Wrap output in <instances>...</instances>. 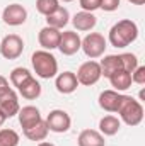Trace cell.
<instances>
[{"label":"cell","mask_w":145,"mask_h":146,"mask_svg":"<svg viewBox=\"0 0 145 146\" xmlns=\"http://www.w3.org/2000/svg\"><path fill=\"white\" fill-rule=\"evenodd\" d=\"M7 88H9V80L0 75V94H2L3 90H7Z\"/></svg>","instance_id":"obj_30"},{"label":"cell","mask_w":145,"mask_h":146,"mask_svg":"<svg viewBox=\"0 0 145 146\" xmlns=\"http://www.w3.org/2000/svg\"><path fill=\"white\" fill-rule=\"evenodd\" d=\"M72 24H73V27H75L77 31H84V33H85V31H91V29L96 27L97 17H96L92 12L80 10V12H77V14L72 17Z\"/></svg>","instance_id":"obj_14"},{"label":"cell","mask_w":145,"mask_h":146,"mask_svg":"<svg viewBox=\"0 0 145 146\" xmlns=\"http://www.w3.org/2000/svg\"><path fill=\"white\" fill-rule=\"evenodd\" d=\"M108 48V41L106 37L99 33H89L87 36L82 39V44H80V49L85 53L87 58L91 60H97L104 54Z\"/></svg>","instance_id":"obj_4"},{"label":"cell","mask_w":145,"mask_h":146,"mask_svg":"<svg viewBox=\"0 0 145 146\" xmlns=\"http://www.w3.org/2000/svg\"><path fill=\"white\" fill-rule=\"evenodd\" d=\"M5 121H7V117H5V114H3V112L0 110V127L3 126V122H5Z\"/></svg>","instance_id":"obj_31"},{"label":"cell","mask_w":145,"mask_h":146,"mask_svg":"<svg viewBox=\"0 0 145 146\" xmlns=\"http://www.w3.org/2000/svg\"><path fill=\"white\" fill-rule=\"evenodd\" d=\"M121 117V121L126 124V126H138L142 121H144V106L133 99L132 95H123L118 110H116Z\"/></svg>","instance_id":"obj_3"},{"label":"cell","mask_w":145,"mask_h":146,"mask_svg":"<svg viewBox=\"0 0 145 146\" xmlns=\"http://www.w3.org/2000/svg\"><path fill=\"white\" fill-rule=\"evenodd\" d=\"M19 109H21V106H19V97H17V94L14 92V88L9 87L7 90H3V92L0 94V110L5 114L7 119H10V117L17 115Z\"/></svg>","instance_id":"obj_9"},{"label":"cell","mask_w":145,"mask_h":146,"mask_svg":"<svg viewBox=\"0 0 145 146\" xmlns=\"http://www.w3.org/2000/svg\"><path fill=\"white\" fill-rule=\"evenodd\" d=\"M77 145L79 146H104L106 139L96 129H84V131H80V134L77 138Z\"/></svg>","instance_id":"obj_16"},{"label":"cell","mask_w":145,"mask_h":146,"mask_svg":"<svg viewBox=\"0 0 145 146\" xmlns=\"http://www.w3.org/2000/svg\"><path fill=\"white\" fill-rule=\"evenodd\" d=\"M109 83L113 87V90L116 92H125L132 87V73L125 72V70H118L109 76Z\"/></svg>","instance_id":"obj_19"},{"label":"cell","mask_w":145,"mask_h":146,"mask_svg":"<svg viewBox=\"0 0 145 146\" xmlns=\"http://www.w3.org/2000/svg\"><path fill=\"white\" fill-rule=\"evenodd\" d=\"M55 87L60 94L63 95H68L73 94L79 87V82H77V76L73 72H63L56 75V80H55Z\"/></svg>","instance_id":"obj_12"},{"label":"cell","mask_w":145,"mask_h":146,"mask_svg":"<svg viewBox=\"0 0 145 146\" xmlns=\"http://www.w3.org/2000/svg\"><path fill=\"white\" fill-rule=\"evenodd\" d=\"M137 37H138V26L130 19H123L118 21L109 29L108 41L114 48H126L128 44L137 41Z\"/></svg>","instance_id":"obj_1"},{"label":"cell","mask_w":145,"mask_h":146,"mask_svg":"<svg viewBox=\"0 0 145 146\" xmlns=\"http://www.w3.org/2000/svg\"><path fill=\"white\" fill-rule=\"evenodd\" d=\"M121 99H123V94L121 92L104 90L99 95V106H101V109H104L106 112H116L119 102H121Z\"/></svg>","instance_id":"obj_15"},{"label":"cell","mask_w":145,"mask_h":146,"mask_svg":"<svg viewBox=\"0 0 145 146\" xmlns=\"http://www.w3.org/2000/svg\"><path fill=\"white\" fill-rule=\"evenodd\" d=\"M132 83H138V85H145V66H137L133 73H132Z\"/></svg>","instance_id":"obj_27"},{"label":"cell","mask_w":145,"mask_h":146,"mask_svg":"<svg viewBox=\"0 0 145 146\" xmlns=\"http://www.w3.org/2000/svg\"><path fill=\"white\" fill-rule=\"evenodd\" d=\"M17 90H19V94H21L24 99H28V100H34V99H38V97L41 95V85H39V82H38L33 75H31L26 82H22V83L17 87Z\"/></svg>","instance_id":"obj_18"},{"label":"cell","mask_w":145,"mask_h":146,"mask_svg":"<svg viewBox=\"0 0 145 146\" xmlns=\"http://www.w3.org/2000/svg\"><path fill=\"white\" fill-rule=\"evenodd\" d=\"M75 76H77L79 85H84V87H91V85L97 83V82H99V78L103 76V75H101L99 61L89 60V61L82 63V65L79 66L77 73H75Z\"/></svg>","instance_id":"obj_5"},{"label":"cell","mask_w":145,"mask_h":146,"mask_svg":"<svg viewBox=\"0 0 145 146\" xmlns=\"http://www.w3.org/2000/svg\"><path fill=\"white\" fill-rule=\"evenodd\" d=\"M44 121H46L48 129L51 133H58V134L67 133L70 129V126H72V119H70L68 112H65V110H62V109L51 110Z\"/></svg>","instance_id":"obj_7"},{"label":"cell","mask_w":145,"mask_h":146,"mask_svg":"<svg viewBox=\"0 0 145 146\" xmlns=\"http://www.w3.org/2000/svg\"><path fill=\"white\" fill-rule=\"evenodd\" d=\"M119 127H121V121L116 115H113V114L104 115L99 121V133L103 136H114V134H118Z\"/></svg>","instance_id":"obj_21"},{"label":"cell","mask_w":145,"mask_h":146,"mask_svg":"<svg viewBox=\"0 0 145 146\" xmlns=\"http://www.w3.org/2000/svg\"><path fill=\"white\" fill-rule=\"evenodd\" d=\"M33 73L29 72L28 68H22V66H19V68H14L12 72H10V83L17 88L22 82H26L29 76H31Z\"/></svg>","instance_id":"obj_25"},{"label":"cell","mask_w":145,"mask_h":146,"mask_svg":"<svg viewBox=\"0 0 145 146\" xmlns=\"http://www.w3.org/2000/svg\"><path fill=\"white\" fill-rule=\"evenodd\" d=\"M31 63L39 78L50 80L58 75V61L50 51H44V49L34 51L31 56Z\"/></svg>","instance_id":"obj_2"},{"label":"cell","mask_w":145,"mask_h":146,"mask_svg":"<svg viewBox=\"0 0 145 146\" xmlns=\"http://www.w3.org/2000/svg\"><path fill=\"white\" fill-rule=\"evenodd\" d=\"M130 3H133V5H144L145 0H128Z\"/></svg>","instance_id":"obj_32"},{"label":"cell","mask_w":145,"mask_h":146,"mask_svg":"<svg viewBox=\"0 0 145 146\" xmlns=\"http://www.w3.org/2000/svg\"><path fill=\"white\" fill-rule=\"evenodd\" d=\"M60 7V0H36V10L44 17L53 14Z\"/></svg>","instance_id":"obj_23"},{"label":"cell","mask_w":145,"mask_h":146,"mask_svg":"<svg viewBox=\"0 0 145 146\" xmlns=\"http://www.w3.org/2000/svg\"><path fill=\"white\" fill-rule=\"evenodd\" d=\"M19 134L14 129H0V146H17Z\"/></svg>","instance_id":"obj_24"},{"label":"cell","mask_w":145,"mask_h":146,"mask_svg":"<svg viewBox=\"0 0 145 146\" xmlns=\"http://www.w3.org/2000/svg\"><path fill=\"white\" fill-rule=\"evenodd\" d=\"M119 58H121V65H123L125 72L133 73V70L138 66V58L133 53H123V54H119Z\"/></svg>","instance_id":"obj_26"},{"label":"cell","mask_w":145,"mask_h":146,"mask_svg":"<svg viewBox=\"0 0 145 146\" xmlns=\"http://www.w3.org/2000/svg\"><path fill=\"white\" fill-rule=\"evenodd\" d=\"M22 133H24V136H26L29 141H44L46 136H48V133H50V129H48V126H46V121L41 119L38 124H34V126L29 127V129H24Z\"/></svg>","instance_id":"obj_22"},{"label":"cell","mask_w":145,"mask_h":146,"mask_svg":"<svg viewBox=\"0 0 145 146\" xmlns=\"http://www.w3.org/2000/svg\"><path fill=\"white\" fill-rule=\"evenodd\" d=\"M26 19H28V10L21 3H10L2 12V21L7 26H12V27L22 26L26 22Z\"/></svg>","instance_id":"obj_8"},{"label":"cell","mask_w":145,"mask_h":146,"mask_svg":"<svg viewBox=\"0 0 145 146\" xmlns=\"http://www.w3.org/2000/svg\"><path fill=\"white\" fill-rule=\"evenodd\" d=\"M79 3H80L82 10L92 12V14H94V10H97L101 7V0H79Z\"/></svg>","instance_id":"obj_28"},{"label":"cell","mask_w":145,"mask_h":146,"mask_svg":"<svg viewBox=\"0 0 145 146\" xmlns=\"http://www.w3.org/2000/svg\"><path fill=\"white\" fill-rule=\"evenodd\" d=\"M62 2H73V0H62Z\"/></svg>","instance_id":"obj_34"},{"label":"cell","mask_w":145,"mask_h":146,"mask_svg":"<svg viewBox=\"0 0 145 146\" xmlns=\"http://www.w3.org/2000/svg\"><path fill=\"white\" fill-rule=\"evenodd\" d=\"M38 146H55V145H53V143H48V141H39Z\"/></svg>","instance_id":"obj_33"},{"label":"cell","mask_w":145,"mask_h":146,"mask_svg":"<svg viewBox=\"0 0 145 146\" xmlns=\"http://www.w3.org/2000/svg\"><path fill=\"white\" fill-rule=\"evenodd\" d=\"M119 7V0H101V7L104 12H114Z\"/></svg>","instance_id":"obj_29"},{"label":"cell","mask_w":145,"mask_h":146,"mask_svg":"<svg viewBox=\"0 0 145 146\" xmlns=\"http://www.w3.org/2000/svg\"><path fill=\"white\" fill-rule=\"evenodd\" d=\"M60 36H62V33L58 29L50 27V26H44L39 31V34H38V42H39V46L44 51H51V49H56L58 48Z\"/></svg>","instance_id":"obj_11"},{"label":"cell","mask_w":145,"mask_h":146,"mask_svg":"<svg viewBox=\"0 0 145 146\" xmlns=\"http://www.w3.org/2000/svg\"><path fill=\"white\" fill-rule=\"evenodd\" d=\"M80 44H82V39L75 31H65L60 36V42L56 49H60V53L65 56H72L77 51H80Z\"/></svg>","instance_id":"obj_10"},{"label":"cell","mask_w":145,"mask_h":146,"mask_svg":"<svg viewBox=\"0 0 145 146\" xmlns=\"http://www.w3.org/2000/svg\"><path fill=\"white\" fill-rule=\"evenodd\" d=\"M99 66H101V75L106 76V78H109L113 73L118 72V70H123L119 54H108V56H104L99 61Z\"/></svg>","instance_id":"obj_20"},{"label":"cell","mask_w":145,"mask_h":146,"mask_svg":"<svg viewBox=\"0 0 145 146\" xmlns=\"http://www.w3.org/2000/svg\"><path fill=\"white\" fill-rule=\"evenodd\" d=\"M17 115H19V124L22 126V131H24V129L33 127L34 124H38V122L43 119V117H41V112H39V109H38V107H34V106H26V107L19 109Z\"/></svg>","instance_id":"obj_13"},{"label":"cell","mask_w":145,"mask_h":146,"mask_svg":"<svg viewBox=\"0 0 145 146\" xmlns=\"http://www.w3.org/2000/svg\"><path fill=\"white\" fill-rule=\"evenodd\" d=\"M68 22H70V14H68V10H67L65 7H62V5H60L53 14L46 15V26L55 27V29H58V31H62Z\"/></svg>","instance_id":"obj_17"},{"label":"cell","mask_w":145,"mask_h":146,"mask_svg":"<svg viewBox=\"0 0 145 146\" xmlns=\"http://www.w3.org/2000/svg\"><path fill=\"white\" fill-rule=\"evenodd\" d=\"M24 51V41L17 34H9L0 41V54L5 60H17Z\"/></svg>","instance_id":"obj_6"}]
</instances>
